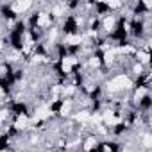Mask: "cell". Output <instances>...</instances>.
I'll return each mask as SVG.
<instances>
[{"label": "cell", "instance_id": "1", "mask_svg": "<svg viewBox=\"0 0 152 152\" xmlns=\"http://www.w3.org/2000/svg\"><path fill=\"white\" fill-rule=\"evenodd\" d=\"M116 27H118V15L107 13V15L99 18V29H100L102 36H113Z\"/></svg>", "mask_w": 152, "mask_h": 152}, {"label": "cell", "instance_id": "2", "mask_svg": "<svg viewBox=\"0 0 152 152\" xmlns=\"http://www.w3.org/2000/svg\"><path fill=\"white\" fill-rule=\"evenodd\" d=\"M9 9H11L13 15L20 20V18H25L27 15L32 13L34 2H32V0H15V2H9Z\"/></svg>", "mask_w": 152, "mask_h": 152}, {"label": "cell", "instance_id": "3", "mask_svg": "<svg viewBox=\"0 0 152 152\" xmlns=\"http://www.w3.org/2000/svg\"><path fill=\"white\" fill-rule=\"evenodd\" d=\"M73 111H75V100L73 99H61L59 100V106L56 109V118L68 120V118H72Z\"/></svg>", "mask_w": 152, "mask_h": 152}, {"label": "cell", "instance_id": "4", "mask_svg": "<svg viewBox=\"0 0 152 152\" xmlns=\"http://www.w3.org/2000/svg\"><path fill=\"white\" fill-rule=\"evenodd\" d=\"M99 143H100V138L95 136L93 132H90V134L83 136V143H81L79 152H95L99 148Z\"/></svg>", "mask_w": 152, "mask_h": 152}, {"label": "cell", "instance_id": "5", "mask_svg": "<svg viewBox=\"0 0 152 152\" xmlns=\"http://www.w3.org/2000/svg\"><path fill=\"white\" fill-rule=\"evenodd\" d=\"M132 59H134L136 63L143 64L145 68H150V63H152V54H150V52H145V50H141V48H138Z\"/></svg>", "mask_w": 152, "mask_h": 152}]
</instances>
